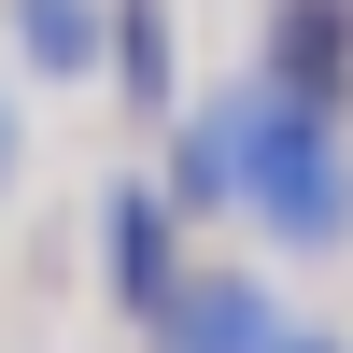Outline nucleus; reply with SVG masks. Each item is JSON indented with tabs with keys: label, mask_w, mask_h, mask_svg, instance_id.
<instances>
[{
	"label": "nucleus",
	"mask_w": 353,
	"mask_h": 353,
	"mask_svg": "<svg viewBox=\"0 0 353 353\" xmlns=\"http://www.w3.org/2000/svg\"><path fill=\"white\" fill-rule=\"evenodd\" d=\"M170 212H241V85H226V99H198V113H170Z\"/></svg>",
	"instance_id": "obj_5"
},
{
	"label": "nucleus",
	"mask_w": 353,
	"mask_h": 353,
	"mask_svg": "<svg viewBox=\"0 0 353 353\" xmlns=\"http://www.w3.org/2000/svg\"><path fill=\"white\" fill-rule=\"evenodd\" d=\"M283 353H339V339H311V325H297V339H283Z\"/></svg>",
	"instance_id": "obj_9"
},
{
	"label": "nucleus",
	"mask_w": 353,
	"mask_h": 353,
	"mask_svg": "<svg viewBox=\"0 0 353 353\" xmlns=\"http://www.w3.org/2000/svg\"><path fill=\"white\" fill-rule=\"evenodd\" d=\"M297 325L269 311V283L254 269H184V297H170V325H156V353H283Z\"/></svg>",
	"instance_id": "obj_4"
},
{
	"label": "nucleus",
	"mask_w": 353,
	"mask_h": 353,
	"mask_svg": "<svg viewBox=\"0 0 353 353\" xmlns=\"http://www.w3.org/2000/svg\"><path fill=\"white\" fill-rule=\"evenodd\" d=\"M99 269H113V297L141 325H170V297H184V212H170V184H99Z\"/></svg>",
	"instance_id": "obj_2"
},
{
	"label": "nucleus",
	"mask_w": 353,
	"mask_h": 353,
	"mask_svg": "<svg viewBox=\"0 0 353 353\" xmlns=\"http://www.w3.org/2000/svg\"><path fill=\"white\" fill-rule=\"evenodd\" d=\"M241 212L297 269L353 254V141H339V113L283 99V85H241Z\"/></svg>",
	"instance_id": "obj_1"
},
{
	"label": "nucleus",
	"mask_w": 353,
	"mask_h": 353,
	"mask_svg": "<svg viewBox=\"0 0 353 353\" xmlns=\"http://www.w3.org/2000/svg\"><path fill=\"white\" fill-rule=\"evenodd\" d=\"M14 57L43 85H113V0H14Z\"/></svg>",
	"instance_id": "obj_6"
},
{
	"label": "nucleus",
	"mask_w": 353,
	"mask_h": 353,
	"mask_svg": "<svg viewBox=\"0 0 353 353\" xmlns=\"http://www.w3.org/2000/svg\"><path fill=\"white\" fill-rule=\"evenodd\" d=\"M113 99L184 113V57H170V0H113Z\"/></svg>",
	"instance_id": "obj_7"
},
{
	"label": "nucleus",
	"mask_w": 353,
	"mask_h": 353,
	"mask_svg": "<svg viewBox=\"0 0 353 353\" xmlns=\"http://www.w3.org/2000/svg\"><path fill=\"white\" fill-rule=\"evenodd\" d=\"M254 85H283L311 113H353V0H269V71Z\"/></svg>",
	"instance_id": "obj_3"
},
{
	"label": "nucleus",
	"mask_w": 353,
	"mask_h": 353,
	"mask_svg": "<svg viewBox=\"0 0 353 353\" xmlns=\"http://www.w3.org/2000/svg\"><path fill=\"white\" fill-rule=\"evenodd\" d=\"M0 184H14V99H0Z\"/></svg>",
	"instance_id": "obj_8"
}]
</instances>
